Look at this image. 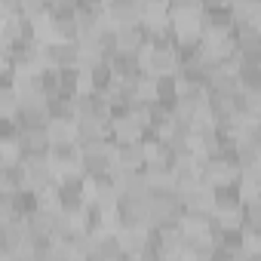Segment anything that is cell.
<instances>
[{
  "label": "cell",
  "mask_w": 261,
  "mask_h": 261,
  "mask_svg": "<svg viewBox=\"0 0 261 261\" xmlns=\"http://www.w3.org/2000/svg\"><path fill=\"white\" fill-rule=\"evenodd\" d=\"M49 160H53V166L59 169V178H62V175L83 172V145H80L77 139H71V142H53Z\"/></svg>",
  "instance_id": "3957f363"
},
{
  "label": "cell",
  "mask_w": 261,
  "mask_h": 261,
  "mask_svg": "<svg viewBox=\"0 0 261 261\" xmlns=\"http://www.w3.org/2000/svg\"><path fill=\"white\" fill-rule=\"evenodd\" d=\"M105 139H111V126L105 120H89V117L77 120V142L83 148H89L95 142H105Z\"/></svg>",
  "instance_id": "ac0fdd59"
},
{
  "label": "cell",
  "mask_w": 261,
  "mask_h": 261,
  "mask_svg": "<svg viewBox=\"0 0 261 261\" xmlns=\"http://www.w3.org/2000/svg\"><path fill=\"white\" fill-rule=\"evenodd\" d=\"M22 160H40V157H49L53 151V136H49V129H22Z\"/></svg>",
  "instance_id": "8fae6325"
},
{
  "label": "cell",
  "mask_w": 261,
  "mask_h": 261,
  "mask_svg": "<svg viewBox=\"0 0 261 261\" xmlns=\"http://www.w3.org/2000/svg\"><path fill=\"white\" fill-rule=\"evenodd\" d=\"M19 13L28 19H40L49 13V0H19Z\"/></svg>",
  "instance_id": "44dd1931"
},
{
  "label": "cell",
  "mask_w": 261,
  "mask_h": 261,
  "mask_svg": "<svg viewBox=\"0 0 261 261\" xmlns=\"http://www.w3.org/2000/svg\"><path fill=\"white\" fill-rule=\"evenodd\" d=\"M16 120L22 123V129H43L49 126V105L46 98H22L16 108Z\"/></svg>",
  "instance_id": "30bf717a"
},
{
  "label": "cell",
  "mask_w": 261,
  "mask_h": 261,
  "mask_svg": "<svg viewBox=\"0 0 261 261\" xmlns=\"http://www.w3.org/2000/svg\"><path fill=\"white\" fill-rule=\"evenodd\" d=\"M22 172H25V188L37 191V194H46L59 185V169L53 166L49 157H40V160H22Z\"/></svg>",
  "instance_id": "7a4b0ae2"
},
{
  "label": "cell",
  "mask_w": 261,
  "mask_h": 261,
  "mask_svg": "<svg viewBox=\"0 0 261 261\" xmlns=\"http://www.w3.org/2000/svg\"><path fill=\"white\" fill-rule=\"evenodd\" d=\"M148 74L163 77V74H178V49H163V46H145L142 53Z\"/></svg>",
  "instance_id": "9c48e42d"
},
{
  "label": "cell",
  "mask_w": 261,
  "mask_h": 261,
  "mask_svg": "<svg viewBox=\"0 0 261 261\" xmlns=\"http://www.w3.org/2000/svg\"><path fill=\"white\" fill-rule=\"evenodd\" d=\"M237 80H240V89H246V92H261V65L240 62V65H237Z\"/></svg>",
  "instance_id": "ffe728a7"
},
{
  "label": "cell",
  "mask_w": 261,
  "mask_h": 261,
  "mask_svg": "<svg viewBox=\"0 0 261 261\" xmlns=\"http://www.w3.org/2000/svg\"><path fill=\"white\" fill-rule=\"evenodd\" d=\"M233 43H237V56L240 62H252L261 65V28H233Z\"/></svg>",
  "instance_id": "7c38bea8"
},
{
  "label": "cell",
  "mask_w": 261,
  "mask_h": 261,
  "mask_svg": "<svg viewBox=\"0 0 261 261\" xmlns=\"http://www.w3.org/2000/svg\"><path fill=\"white\" fill-rule=\"evenodd\" d=\"M175 111L185 117H206L209 114V92L206 86H181L175 98Z\"/></svg>",
  "instance_id": "52a82bcc"
},
{
  "label": "cell",
  "mask_w": 261,
  "mask_h": 261,
  "mask_svg": "<svg viewBox=\"0 0 261 261\" xmlns=\"http://www.w3.org/2000/svg\"><path fill=\"white\" fill-rule=\"evenodd\" d=\"M89 200L98 203L101 209L114 212L117 203H120V181H117V172H105V175H95L89 178Z\"/></svg>",
  "instance_id": "8992f818"
},
{
  "label": "cell",
  "mask_w": 261,
  "mask_h": 261,
  "mask_svg": "<svg viewBox=\"0 0 261 261\" xmlns=\"http://www.w3.org/2000/svg\"><path fill=\"white\" fill-rule=\"evenodd\" d=\"M40 49H43V62L49 68H74V65H80V43L77 40L53 37V40L40 43Z\"/></svg>",
  "instance_id": "277c9868"
},
{
  "label": "cell",
  "mask_w": 261,
  "mask_h": 261,
  "mask_svg": "<svg viewBox=\"0 0 261 261\" xmlns=\"http://www.w3.org/2000/svg\"><path fill=\"white\" fill-rule=\"evenodd\" d=\"M25 227H28V237H56V209L40 203L25 218Z\"/></svg>",
  "instance_id": "e0dca14e"
},
{
  "label": "cell",
  "mask_w": 261,
  "mask_h": 261,
  "mask_svg": "<svg viewBox=\"0 0 261 261\" xmlns=\"http://www.w3.org/2000/svg\"><path fill=\"white\" fill-rule=\"evenodd\" d=\"M246 209V191L243 181H227V185H215V200H212V215L224 224H240Z\"/></svg>",
  "instance_id": "6da1fadb"
},
{
  "label": "cell",
  "mask_w": 261,
  "mask_h": 261,
  "mask_svg": "<svg viewBox=\"0 0 261 261\" xmlns=\"http://www.w3.org/2000/svg\"><path fill=\"white\" fill-rule=\"evenodd\" d=\"M200 4H203V10H212V7H227L230 0H200Z\"/></svg>",
  "instance_id": "603a6c76"
},
{
  "label": "cell",
  "mask_w": 261,
  "mask_h": 261,
  "mask_svg": "<svg viewBox=\"0 0 261 261\" xmlns=\"http://www.w3.org/2000/svg\"><path fill=\"white\" fill-rule=\"evenodd\" d=\"M105 13L114 25L142 22V0H105Z\"/></svg>",
  "instance_id": "2e32d148"
},
{
  "label": "cell",
  "mask_w": 261,
  "mask_h": 261,
  "mask_svg": "<svg viewBox=\"0 0 261 261\" xmlns=\"http://www.w3.org/2000/svg\"><path fill=\"white\" fill-rule=\"evenodd\" d=\"M188 10H203L200 0H169V13H188Z\"/></svg>",
  "instance_id": "7402d4cb"
},
{
  "label": "cell",
  "mask_w": 261,
  "mask_h": 261,
  "mask_svg": "<svg viewBox=\"0 0 261 261\" xmlns=\"http://www.w3.org/2000/svg\"><path fill=\"white\" fill-rule=\"evenodd\" d=\"M111 139L114 142H136L145 136V123L133 111H114L111 114Z\"/></svg>",
  "instance_id": "ba28073f"
},
{
  "label": "cell",
  "mask_w": 261,
  "mask_h": 261,
  "mask_svg": "<svg viewBox=\"0 0 261 261\" xmlns=\"http://www.w3.org/2000/svg\"><path fill=\"white\" fill-rule=\"evenodd\" d=\"M114 157H117L114 169H120V172L142 169V163L148 160V148H145L142 139H136V142H114Z\"/></svg>",
  "instance_id": "4fadbf2b"
},
{
  "label": "cell",
  "mask_w": 261,
  "mask_h": 261,
  "mask_svg": "<svg viewBox=\"0 0 261 261\" xmlns=\"http://www.w3.org/2000/svg\"><path fill=\"white\" fill-rule=\"evenodd\" d=\"M230 4H233V0H230Z\"/></svg>",
  "instance_id": "cb8c5ba5"
},
{
  "label": "cell",
  "mask_w": 261,
  "mask_h": 261,
  "mask_svg": "<svg viewBox=\"0 0 261 261\" xmlns=\"http://www.w3.org/2000/svg\"><path fill=\"white\" fill-rule=\"evenodd\" d=\"M111 114H114V105H111L108 92H95V89L77 92V120H80V117H89V120H105V123H111Z\"/></svg>",
  "instance_id": "5b68a950"
},
{
  "label": "cell",
  "mask_w": 261,
  "mask_h": 261,
  "mask_svg": "<svg viewBox=\"0 0 261 261\" xmlns=\"http://www.w3.org/2000/svg\"><path fill=\"white\" fill-rule=\"evenodd\" d=\"M233 28H237L233 4L203 10V34H233Z\"/></svg>",
  "instance_id": "9a60e30c"
},
{
  "label": "cell",
  "mask_w": 261,
  "mask_h": 261,
  "mask_svg": "<svg viewBox=\"0 0 261 261\" xmlns=\"http://www.w3.org/2000/svg\"><path fill=\"white\" fill-rule=\"evenodd\" d=\"M114 80H117V74H114V68H111V62H108V59H105V62H98L95 68H89V71H86V89H95V92H111Z\"/></svg>",
  "instance_id": "d6986e66"
},
{
  "label": "cell",
  "mask_w": 261,
  "mask_h": 261,
  "mask_svg": "<svg viewBox=\"0 0 261 261\" xmlns=\"http://www.w3.org/2000/svg\"><path fill=\"white\" fill-rule=\"evenodd\" d=\"M108 62H111V68H114V74H117V77H136V80H139V77H145V74H148L142 53L114 49V53L108 56Z\"/></svg>",
  "instance_id": "5bb4252c"
}]
</instances>
